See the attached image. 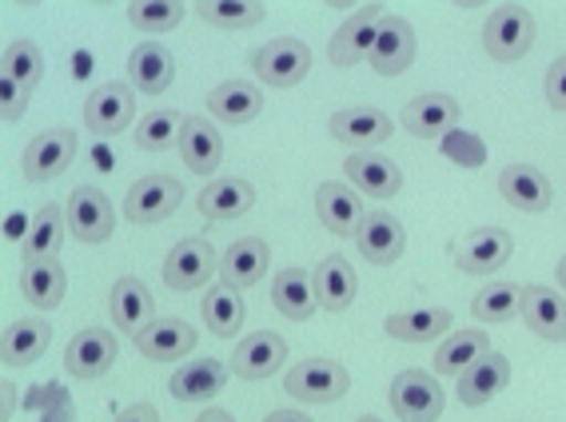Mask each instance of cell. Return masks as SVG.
I'll use <instances>...</instances> for the list:
<instances>
[{
	"instance_id": "obj_1",
	"label": "cell",
	"mask_w": 566,
	"mask_h": 422,
	"mask_svg": "<svg viewBox=\"0 0 566 422\" xmlns=\"http://www.w3.org/2000/svg\"><path fill=\"white\" fill-rule=\"evenodd\" d=\"M535 32H538L535 12L526 9V4H499V9L486 17L483 44L495 61L511 64V61H523L526 52H531Z\"/></svg>"
},
{
	"instance_id": "obj_2",
	"label": "cell",
	"mask_w": 566,
	"mask_h": 422,
	"mask_svg": "<svg viewBox=\"0 0 566 422\" xmlns=\"http://www.w3.org/2000/svg\"><path fill=\"white\" fill-rule=\"evenodd\" d=\"M287 394L300 402H315V407H327V402H339L352 387V374L347 367H339L335 359H307L300 367L287 371L283 379Z\"/></svg>"
},
{
	"instance_id": "obj_3",
	"label": "cell",
	"mask_w": 566,
	"mask_h": 422,
	"mask_svg": "<svg viewBox=\"0 0 566 422\" xmlns=\"http://www.w3.org/2000/svg\"><path fill=\"white\" fill-rule=\"evenodd\" d=\"M391 411L399 422H436L443 414V387L427 371H399L391 382Z\"/></svg>"
},
{
	"instance_id": "obj_4",
	"label": "cell",
	"mask_w": 566,
	"mask_h": 422,
	"mask_svg": "<svg viewBox=\"0 0 566 422\" xmlns=\"http://www.w3.org/2000/svg\"><path fill=\"white\" fill-rule=\"evenodd\" d=\"M252 68L263 84L272 88H295L312 72V49L295 36H283V41L263 44L260 52L252 56Z\"/></svg>"
},
{
	"instance_id": "obj_5",
	"label": "cell",
	"mask_w": 566,
	"mask_h": 422,
	"mask_svg": "<svg viewBox=\"0 0 566 422\" xmlns=\"http://www.w3.org/2000/svg\"><path fill=\"white\" fill-rule=\"evenodd\" d=\"M515 255V235L503 228H475L455 243V267L467 275H495Z\"/></svg>"
},
{
	"instance_id": "obj_6",
	"label": "cell",
	"mask_w": 566,
	"mask_h": 422,
	"mask_svg": "<svg viewBox=\"0 0 566 422\" xmlns=\"http://www.w3.org/2000/svg\"><path fill=\"white\" fill-rule=\"evenodd\" d=\"M184 203V183L176 176H144L124 196V215L132 223H164Z\"/></svg>"
},
{
	"instance_id": "obj_7",
	"label": "cell",
	"mask_w": 566,
	"mask_h": 422,
	"mask_svg": "<svg viewBox=\"0 0 566 422\" xmlns=\"http://www.w3.org/2000/svg\"><path fill=\"white\" fill-rule=\"evenodd\" d=\"M64 215H69V232L81 243H104L116 232V211H112L108 196L101 188H76L64 203Z\"/></svg>"
},
{
	"instance_id": "obj_8",
	"label": "cell",
	"mask_w": 566,
	"mask_h": 422,
	"mask_svg": "<svg viewBox=\"0 0 566 422\" xmlns=\"http://www.w3.org/2000/svg\"><path fill=\"white\" fill-rule=\"evenodd\" d=\"M220 272V255L208 240H180L164 260V283L172 292H196Z\"/></svg>"
},
{
	"instance_id": "obj_9",
	"label": "cell",
	"mask_w": 566,
	"mask_h": 422,
	"mask_svg": "<svg viewBox=\"0 0 566 422\" xmlns=\"http://www.w3.org/2000/svg\"><path fill=\"white\" fill-rule=\"evenodd\" d=\"M387 21V12L379 9V4H364L359 12H352L347 17V24H339L332 36V49H327V56H332L335 68H352V64L367 61L375 49V36H379V24Z\"/></svg>"
},
{
	"instance_id": "obj_10",
	"label": "cell",
	"mask_w": 566,
	"mask_h": 422,
	"mask_svg": "<svg viewBox=\"0 0 566 422\" xmlns=\"http://www.w3.org/2000/svg\"><path fill=\"white\" fill-rule=\"evenodd\" d=\"M132 84L108 81L101 88H92L88 104H84V124H88L92 136H120L124 128L136 116V96H132Z\"/></svg>"
},
{
	"instance_id": "obj_11",
	"label": "cell",
	"mask_w": 566,
	"mask_h": 422,
	"mask_svg": "<svg viewBox=\"0 0 566 422\" xmlns=\"http://www.w3.org/2000/svg\"><path fill=\"white\" fill-rule=\"evenodd\" d=\"M136 351L144 359L153 362H180L196 351V342H200V331H196L192 323L172 319V315H156L140 335H136Z\"/></svg>"
},
{
	"instance_id": "obj_12",
	"label": "cell",
	"mask_w": 566,
	"mask_h": 422,
	"mask_svg": "<svg viewBox=\"0 0 566 422\" xmlns=\"http://www.w3.org/2000/svg\"><path fill=\"white\" fill-rule=\"evenodd\" d=\"M116 355H120L116 335L104 331V327H84V331L69 342V351H64V371H69L72 379H101V374L112 371Z\"/></svg>"
},
{
	"instance_id": "obj_13",
	"label": "cell",
	"mask_w": 566,
	"mask_h": 422,
	"mask_svg": "<svg viewBox=\"0 0 566 422\" xmlns=\"http://www.w3.org/2000/svg\"><path fill=\"white\" fill-rule=\"evenodd\" d=\"M355 243H359V255H364L367 263H375V267H387V263H395L399 255H403L407 228L395 220L391 211L375 208V211H367L364 223H359Z\"/></svg>"
},
{
	"instance_id": "obj_14",
	"label": "cell",
	"mask_w": 566,
	"mask_h": 422,
	"mask_svg": "<svg viewBox=\"0 0 566 422\" xmlns=\"http://www.w3.org/2000/svg\"><path fill=\"white\" fill-rule=\"evenodd\" d=\"M72 156H76V131L72 128L41 131V136L29 144V151H24V160H21L24 180L41 183V180H52V176H61L72 163Z\"/></svg>"
},
{
	"instance_id": "obj_15",
	"label": "cell",
	"mask_w": 566,
	"mask_h": 422,
	"mask_svg": "<svg viewBox=\"0 0 566 422\" xmlns=\"http://www.w3.org/2000/svg\"><path fill=\"white\" fill-rule=\"evenodd\" d=\"M463 108H459L455 96H443V92H423L415 96L411 104L403 108V128L419 140H439L447 131L455 128Z\"/></svg>"
},
{
	"instance_id": "obj_16",
	"label": "cell",
	"mask_w": 566,
	"mask_h": 422,
	"mask_svg": "<svg viewBox=\"0 0 566 422\" xmlns=\"http://www.w3.org/2000/svg\"><path fill=\"white\" fill-rule=\"evenodd\" d=\"M344 171L347 180L364 191V196H371V200H391L403 188V171H399L395 160H387L384 151H352Z\"/></svg>"
},
{
	"instance_id": "obj_17",
	"label": "cell",
	"mask_w": 566,
	"mask_h": 422,
	"mask_svg": "<svg viewBox=\"0 0 566 422\" xmlns=\"http://www.w3.org/2000/svg\"><path fill=\"white\" fill-rule=\"evenodd\" d=\"M283 362H287V342L275 331H252L232 351V374H240L248 382H260V379H272Z\"/></svg>"
},
{
	"instance_id": "obj_18",
	"label": "cell",
	"mask_w": 566,
	"mask_h": 422,
	"mask_svg": "<svg viewBox=\"0 0 566 422\" xmlns=\"http://www.w3.org/2000/svg\"><path fill=\"white\" fill-rule=\"evenodd\" d=\"M371 68L379 76H403L415 61V32H411V21L403 17H395L387 12V21L379 24V36H375V49H371Z\"/></svg>"
},
{
	"instance_id": "obj_19",
	"label": "cell",
	"mask_w": 566,
	"mask_h": 422,
	"mask_svg": "<svg viewBox=\"0 0 566 422\" xmlns=\"http://www.w3.org/2000/svg\"><path fill=\"white\" fill-rule=\"evenodd\" d=\"M315 215H319V223H324L332 235H355L367 215V203L359 200L347 183L327 180L315 191Z\"/></svg>"
},
{
	"instance_id": "obj_20",
	"label": "cell",
	"mask_w": 566,
	"mask_h": 422,
	"mask_svg": "<svg viewBox=\"0 0 566 422\" xmlns=\"http://www.w3.org/2000/svg\"><path fill=\"white\" fill-rule=\"evenodd\" d=\"M499 191H503V200L511 208L526 211V215H543L551 208V180H546L543 171L531 168V163H506L499 171Z\"/></svg>"
},
{
	"instance_id": "obj_21",
	"label": "cell",
	"mask_w": 566,
	"mask_h": 422,
	"mask_svg": "<svg viewBox=\"0 0 566 422\" xmlns=\"http://www.w3.org/2000/svg\"><path fill=\"white\" fill-rule=\"evenodd\" d=\"M506 382H511V359L499 351H486L459 374V402L463 407H486Z\"/></svg>"
},
{
	"instance_id": "obj_22",
	"label": "cell",
	"mask_w": 566,
	"mask_h": 422,
	"mask_svg": "<svg viewBox=\"0 0 566 422\" xmlns=\"http://www.w3.org/2000/svg\"><path fill=\"white\" fill-rule=\"evenodd\" d=\"M391 116H384V112L375 108H339L332 116V136L339 144H352V148L359 151H375V144L391 140Z\"/></svg>"
},
{
	"instance_id": "obj_23",
	"label": "cell",
	"mask_w": 566,
	"mask_h": 422,
	"mask_svg": "<svg viewBox=\"0 0 566 422\" xmlns=\"http://www.w3.org/2000/svg\"><path fill=\"white\" fill-rule=\"evenodd\" d=\"M108 312H112V323L120 327L124 335H136L156 319V303H153V292L144 287L136 275H124L116 287H112V299H108Z\"/></svg>"
},
{
	"instance_id": "obj_24",
	"label": "cell",
	"mask_w": 566,
	"mask_h": 422,
	"mask_svg": "<svg viewBox=\"0 0 566 422\" xmlns=\"http://www.w3.org/2000/svg\"><path fill=\"white\" fill-rule=\"evenodd\" d=\"M252 203H255V188L248 180H240V176H220V180H212L196 196V208L216 223L240 220V215L252 211Z\"/></svg>"
},
{
	"instance_id": "obj_25",
	"label": "cell",
	"mask_w": 566,
	"mask_h": 422,
	"mask_svg": "<svg viewBox=\"0 0 566 422\" xmlns=\"http://www.w3.org/2000/svg\"><path fill=\"white\" fill-rule=\"evenodd\" d=\"M228 374L232 367H223L220 359H196L176 367V374L168 379V391L180 402H208L228 387Z\"/></svg>"
},
{
	"instance_id": "obj_26",
	"label": "cell",
	"mask_w": 566,
	"mask_h": 422,
	"mask_svg": "<svg viewBox=\"0 0 566 422\" xmlns=\"http://www.w3.org/2000/svg\"><path fill=\"white\" fill-rule=\"evenodd\" d=\"M176 148H180L188 171H196V176H212L223 160L220 131H216L212 120H203V116H188V120H184L180 144H176Z\"/></svg>"
},
{
	"instance_id": "obj_27",
	"label": "cell",
	"mask_w": 566,
	"mask_h": 422,
	"mask_svg": "<svg viewBox=\"0 0 566 422\" xmlns=\"http://www.w3.org/2000/svg\"><path fill=\"white\" fill-rule=\"evenodd\" d=\"M523 319L546 342L566 339V299L555 287H523Z\"/></svg>"
},
{
	"instance_id": "obj_28",
	"label": "cell",
	"mask_w": 566,
	"mask_h": 422,
	"mask_svg": "<svg viewBox=\"0 0 566 422\" xmlns=\"http://www.w3.org/2000/svg\"><path fill=\"white\" fill-rule=\"evenodd\" d=\"M315 299H319V307L324 312H347L355 303V287H359V279H355V267L344 260V255H324V260L315 263Z\"/></svg>"
},
{
	"instance_id": "obj_29",
	"label": "cell",
	"mask_w": 566,
	"mask_h": 422,
	"mask_svg": "<svg viewBox=\"0 0 566 422\" xmlns=\"http://www.w3.org/2000/svg\"><path fill=\"white\" fill-rule=\"evenodd\" d=\"M268 243L255 240V235H243V240H235L228 252L220 255V279L232 283V287H255V283L268 275Z\"/></svg>"
},
{
	"instance_id": "obj_30",
	"label": "cell",
	"mask_w": 566,
	"mask_h": 422,
	"mask_svg": "<svg viewBox=\"0 0 566 422\" xmlns=\"http://www.w3.org/2000/svg\"><path fill=\"white\" fill-rule=\"evenodd\" d=\"M208 112L220 124H248L263 112V92L252 81H223L208 92Z\"/></svg>"
},
{
	"instance_id": "obj_31",
	"label": "cell",
	"mask_w": 566,
	"mask_h": 422,
	"mask_svg": "<svg viewBox=\"0 0 566 422\" xmlns=\"http://www.w3.org/2000/svg\"><path fill=\"white\" fill-rule=\"evenodd\" d=\"M176 76L172 52L164 44H140V49L128 56V84L136 92H148V96H160Z\"/></svg>"
},
{
	"instance_id": "obj_32",
	"label": "cell",
	"mask_w": 566,
	"mask_h": 422,
	"mask_svg": "<svg viewBox=\"0 0 566 422\" xmlns=\"http://www.w3.org/2000/svg\"><path fill=\"white\" fill-rule=\"evenodd\" d=\"M451 323H455V315L447 307H415V312L387 315L384 331L399 342H431L443 331H451Z\"/></svg>"
},
{
	"instance_id": "obj_33",
	"label": "cell",
	"mask_w": 566,
	"mask_h": 422,
	"mask_svg": "<svg viewBox=\"0 0 566 422\" xmlns=\"http://www.w3.org/2000/svg\"><path fill=\"white\" fill-rule=\"evenodd\" d=\"M21 292H24V299H29L32 307H41V312H52V307H61L64 292H69V275H64L61 260L24 263Z\"/></svg>"
},
{
	"instance_id": "obj_34",
	"label": "cell",
	"mask_w": 566,
	"mask_h": 422,
	"mask_svg": "<svg viewBox=\"0 0 566 422\" xmlns=\"http://www.w3.org/2000/svg\"><path fill=\"white\" fill-rule=\"evenodd\" d=\"M64 232H69V215L61 211V203H44L29 223V235H24V263L36 260H56L61 255Z\"/></svg>"
},
{
	"instance_id": "obj_35",
	"label": "cell",
	"mask_w": 566,
	"mask_h": 422,
	"mask_svg": "<svg viewBox=\"0 0 566 422\" xmlns=\"http://www.w3.org/2000/svg\"><path fill=\"white\" fill-rule=\"evenodd\" d=\"M200 315L216 339H232L235 331H243V315H248V307H243V299H240V287L220 279L212 292L200 299Z\"/></svg>"
},
{
	"instance_id": "obj_36",
	"label": "cell",
	"mask_w": 566,
	"mask_h": 422,
	"mask_svg": "<svg viewBox=\"0 0 566 422\" xmlns=\"http://www.w3.org/2000/svg\"><path fill=\"white\" fill-rule=\"evenodd\" d=\"M272 303H275V312L287 315V319H307V315L319 307L312 272H307V267H283L272 283Z\"/></svg>"
},
{
	"instance_id": "obj_37",
	"label": "cell",
	"mask_w": 566,
	"mask_h": 422,
	"mask_svg": "<svg viewBox=\"0 0 566 422\" xmlns=\"http://www.w3.org/2000/svg\"><path fill=\"white\" fill-rule=\"evenodd\" d=\"M52 342V327L44 319H17L9 323V331H4V367H32V362L41 359L49 351Z\"/></svg>"
},
{
	"instance_id": "obj_38",
	"label": "cell",
	"mask_w": 566,
	"mask_h": 422,
	"mask_svg": "<svg viewBox=\"0 0 566 422\" xmlns=\"http://www.w3.org/2000/svg\"><path fill=\"white\" fill-rule=\"evenodd\" d=\"M471 315L479 323H511L515 315H523V287L511 279L486 283L483 292L471 299Z\"/></svg>"
},
{
	"instance_id": "obj_39",
	"label": "cell",
	"mask_w": 566,
	"mask_h": 422,
	"mask_svg": "<svg viewBox=\"0 0 566 422\" xmlns=\"http://www.w3.org/2000/svg\"><path fill=\"white\" fill-rule=\"evenodd\" d=\"M491 351V339H486V331H455L451 339L443 342L436 351V379H447V374H463L471 362L479 359V355H486Z\"/></svg>"
},
{
	"instance_id": "obj_40",
	"label": "cell",
	"mask_w": 566,
	"mask_h": 422,
	"mask_svg": "<svg viewBox=\"0 0 566 422\" xmlns=\"http://www.w3.org/2000/svg\"><path fill=\"white\" fill-rule=\"evenodd\" d=\"M0 76L4 81H17L24 88H36L44 76V56L32 41H9L4 44V56H0Z\"/></svg>"
},
{
	"instance_id": "obj_41",
	"label": "cell",
	"mask_w": 566,
	"mask_h": 422,
	"mask_svg": "<svg viewBox=\"0 0 566 422\" xmlns=\"http://www.w3.org/2000/svg\"><path fill=\"white\" fill-rule=\"evenodd\" d=\"M184 120H188V116H180V112H172V108L148 112L140 120V128H136V144H140L144 151H168L172 144H180Z\"/></svg>"
},
{
	"instance_id": "obj_42",
	"label": "cell",
	"mask_w": 566,
	"mask_h": 422,
	"mask_svg": "<svg viewBox=\"0 0 566 422\" xmlns=\"http://www.w3.org/2000/svg\"><path fill=\"white\" fill-rule=\"evenodd\" d=\"M208 24L216 29H255L263 21V4H248V0H203L196 9Z\"/></svg>"
},
{
	"instance_id": "obj_43",
	"label": "cell",
	"mask_w": 566,
	"mask_h": 422,
	"mask_svg": "<svg viewBox=\"0 0 566 422\" xmlns=\"http://www.w3.org/2000/svg\"><path fill=\"white\" fill-rule=\"evenodd\" d=\"M184 4L180 0H136L128 4V21L144 32H168L184 21Z\"/></svg>"
},
{
	"instance_id": "obj_44",
	"label": "cell",
	"mask_w": 566,
	"mask_h": 422,
	"mask_svg": "<svg viewBox=\"0 0 566 422\" xmlns=\"http://www.w3.org/2000/svg\"><path fill=\"white\" fill-rule=\"evenodd\" d=\"M546 104L555 112H566V56H558V61L546 68Z\"/></svg>"
},
{
	"instance_id": "obj_45",
	"label": "cell",
	"mask_w": 566,
	"mask_h": 422,
	"mask_svg": "<svg viewBox=\"0 0 566 422\" xmlns=\"http://www.w3.org/2000/svg\"><path fill=\"white\" fill-rule=\"evenodd\" d=\"M0 92H4V120H21L24 116V108H29V96H32V88H24V84H17V81H4L0 76Z\"/></svg>"
},
{
	"instance_id": "obj_46",
	"label": "cell",
	"mask_w": 566,
	"mask_h": 422,
	"mask_svg": "<svg viewBox=\"0 0 566 422\" xmlns=\"http://www.w3.org/2000/svg\"><path fill=\"white\" fill-rule=\"evenodd\" d=\"M116 422H160V414H156V407H148V402H136V407H128Z\"/></svg>"
},
{
	"instance_id": "obj_47",
	"label": "cell",
	"mask_w": 566,
	"mask_h": 422,
	"mask_svg": "<svg viewBox=\"0 0 566 422\" xmlns=\"http://www.w3.org/2000/svg\"><path fill=\"white\" fill-rule=\"evenodd\" d=\"M263 422H315V419H312V414H304V411H287V407H283V411H272Z\"/></svg>"
},
{
	"instance_id": "obj_48",
	"label": "cell",
	"mask_w": 566,
	"mask_h": 422,
	"mask_svg": "<svg viewBox=\"0 0 566 422\" xmlns=\"http://www.w3.org/2000/svg\"><path fill=\"white\" fill-rule=\"evenodd\" d=\"M196 422H235V419H232V414H228V411H216V407H212V411H203Z\"/></svg>"
},
{
	"instance_id": "obj_49",
	"label": "cell",
	"mask_w": 566,
	"mask_h": 422,
	"mask_svg": "<svg viewBox=\"0 0 566 422\" xmlns=\"http://www.w3.org/2000/svg\"><path fill=\"white\" fill-rule=\"evenodd\" d=\"M12 402H17V387H12V382H4V419L12 414Z\"/></svg>"
},
{
	"instance_id": "obj_50",
	"label": "cell",
	"mask_w": 566,
	"mask_h": 422,
	"mask_svg": "<svg viewBox=\"0 0 566 422\" xmlns=\"http://www.w3.org/2000/svg\"><path fill=\"white\" fill-rule=\"evenodd\" d=\"M555 272H558V287H563V292H566V255H563V260H558Z\"/></svg>"
},
{
	"instance_id": "obj_51",
	"label": "cell",
	"mask_w": 566,
	"mask_h": 422,
	"mask_svg": "<svg viewBox=\"0 0 566 422\" xmlns=\"http://www.w3.org/2000/svg\"><path fill=\"white\" fill-rule=\"evenodd\" d=\"M359 422H384V419H375V414H364V419H359Z\"/></svg>"
}]
</instances>
